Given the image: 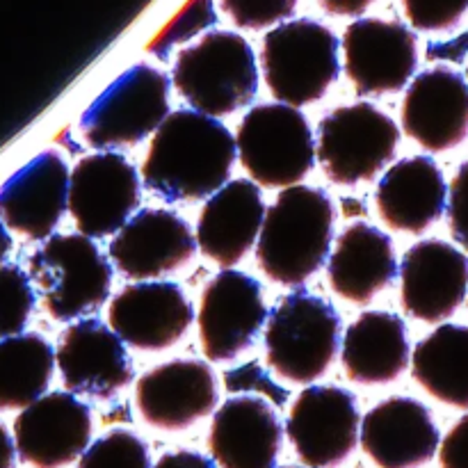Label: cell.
I'll return each instance as SVG.
<instances>
[{"label":"cell","instance_id":"8992f818","mask_svg":"<svg viewBox=\"0 0 468 468\" xmlns=\"http://www.w3.org/2000/svg\"><path fill=\"white\" fill-rule=\"evenodd\" d=\"M30 277L46 314L59 323L87 318L108 302L112 263L82 233H53L30 256Z\"/></svg>","mask_w":468,"mask_h":468},{"label":"cell","instance_id":"d6986e66","mask_svg":"<svg viewBox=\"0 0 468 468\" xmlns=\"http://www.w3.org/2000/svg\"><path fill=\"white\" fill-rule=\"evenodd\" d=\"M468 291V259L443 240H420L400 263V302L407 315L437 324L451 318Z\"/></svg>","mask_w":468,"mask_h":468},{"label":"cell","instance_id":"f1b7e54d","mask_svg":"<svg viewBox=\"0 0 468 468\" xmlns=\"http://www.w3.org/2000/svg\"><path fill=\"white\" fill-rule=\"evenodd\" d=\"M55 373V350L41 334L0 338V410H23L44 396Z\"/></svg>","mask_w":468,"mask_h":468},{"label":"cell","instance_id":"7402d4cb","mask_svg":"<svg viewBox=\"0 0 468 468\" xmlns=\"http://www.w3.org/2000/svg\"><path fill=\"white\" fill-rule=\"evenodd\" d=\"M439 428L423 402L393 396L361 420V448L379 468H419L439 451Z\"/></svg>","mask_w":468,"mask_h":468},{"label":"cell","instance_id":"8d00e7d4","mask_svg":"<svg viewBox=\"0 0 468 468\" xmlns=\"http://www.w3.org/2000/svg\"><path fill=\"white\" fill-rule=\"evenodd\" d=\"M320 9L332 16H361L368 12L378 0H315Z\"/></svg>","mask_w":468,"mask_h":468},{"label":"cell","instance_id":"74e56055","mask_svg":"<svg viewBox=\"0 0 468 468\" xmlns=\"http://www.w3.org/2000/svg\"><path fill=\"white\" fill-rule=\"evenodd\" d=\"M14 441L7 434L5 425L0 423V468H12L14 466Z\"/></svg>","mask_w":468,"mask_h":468},{"label":"cell","instance_id":"ffe728a7","mask_svg":"<svg viewBox=\"0 0 468 468\" xmlns=\"http://www.w3.org/2000/svg\"><path fill=\"white\" fill-rule=\"evenodd\" d=\"M402 131L432 154L460 146L468 135V85L462 73L434 67L410 82L402 99Z\"/></svg>","mask_w":468,"mask_h":468},{"label":"cell","instance_id":"5b68a950","mask_svg":"<svg viewBox=\"0 0 468 468\" xmlns=\"http://www.w3.org/2000/svg\"><path fill=\"white\" fill-rule=\"evenodd\" d=\"M265 361L282 379L314 384L332 368L341 346V318L327 300L295 291L265 318Z\"/></svg>","mask_w":468,"mask_h":468},{"label":"cell","instance_id":"e575fe53","mask_svg":"<svg viewBox=\"0 0 468 468\" xmlns=\"http://www.w3.org/2000/svg\"><path fill=\"white\" fill-rule=\"evenodd\" d=\"M441 468H468V414L462 416L446 434L439 451Z\"/></svg>","mask_w":468,"mask_h":468},{"label":"cell","instance_id":"cb8c5ba5","mask_svg":"<svg viewBox=\"0 0 468 468\" xmlns=\"http://www.w3.org/2000/svg\"><path fill=\"white\" fill-rule=\"evenodd\" d=\"M282 437L279 416L268 402L236 396L215 411L208 451L219 468H274Z\"/></svg>","mask_w":468,"mask_h":468},{"label":"cell","instance_id":"30bf717a","mask_svg":"<svg viewBox=\"0 0 468 468\" xmlns=\"http://www.w3.org/2000/svg\"><path fill=\"white\" fill-rule=\"evenodd\" d=\"M140 206V174L114 151L85 155L69 172L67 208L78 233L87 238L114 236Z\"/></svg>","mask_w":468,"mask_h":468},{"label":"cell","instance_id":"f35d334b","mask_svg":"<svg viewBox=\"0 0 468 468\" xmlns=\"http://www.w3.org/2000/svg\"><path fill=\"white\" fill-rule=\"evenodd\" d=\"M9 250H12V236H9L7 227H5L3 219H0V263L7 259Z\"/></svg>","mask_w":468,"mask_h":468},{"label":"cell","instance_id":"d6a6232c","mask_svg":"<svg viewBox=\"0 0 468 468\" xmlns=\"http://www.w3.org/2000/svg\"><path fill=\"white\" fill-rule=\"evenodd\" d=\"M402 12L420 32H443L460 26L468 14V0H402Z\"/></svg>","mask_w":468,"mask_h":468},{"label":"cell","instance_id":"9c48e42d","mask_svg":"<svg viewBox=\"0 0 468 468\" xmlns=\"http://www.w3.org/2000/svg\"><path fill=\"white\" fill-rule=\"evenodd\" d=\"M400 128L373 103H350L324 114L318 123L315 160L336 186L373 181L393 160Z\"/></svg>","mask_w":468,"mask_h":468},{"label":"cell","instance_id":"2e32d148","mask_svg":"<svg viewBox=\"0 0 468 468\" xmlns=\"http://www.w3.org/2000/svg\"><path fill=\"white\" fill-rule=\"evenodd\" d=\"M55 368L67 391L99 400L112 398L135 378L123 341L99 318H80L59 334Z\"/></svg>","mask_w":468,"mask_h":468},{"label":"cell","instance_id":"d4e9b609","mask_svg":"<svg viewBox=\"0 0 468 468\" xmlns=\"http://www.w3.org/2000/svg\"><path fill=\"white\" fill-rule=\"evenodd\" d=\"M448 186L430 155H410L384 172L375 187V206L393 231L423 233L446 210Z\"/></svg>","mask_w":468,"mask_h":468},{"label":"cell","instance_id":"9a60e30c","mask_svg":"<svg viewBox=\"0 0 468 468\" xmlns=\"http://www.w3.org/2000/svg\"><path fill=\"white\" fill-rule=\"evenodd\" d=\"M91 439V411L71 391L44 393L14 420V448L26 464L62 468L85 452Z\"/></svg>","mask_w":468,"mask_h":468},{"label":"cell","instance_id":"4316f807","mask_svg":"<svg viewBox=\"0 0 468 468\" xmlns=\"http://www.w3.org/2000/svg\"><path fill=\"white\" fill-rule=\"evenodd\" d=\"M405 320L391 311H364L347 324L341 364L347 378L361 387H384L400 378L410 364Z\"/></svg>","mask_w":468,"mask_h":468},{"label":"cell","instance_id":"4fadbf2b","mask_svg":"<svg viewBox=\"0 0 468 468\" xmlns=\"http://www.w3.org/2000/svg\"><path fill=\"white\" fill-rule=\"evenodd\" d=\"M356 400L341 387H306L295 398L286 432L306 468H334L359 441Z\"/></svg>","mask_w":468,"mask_h":468},{"label":"cell","instance_id":"603a6c76","mask_svg":"<svg viewBox=\"0 0 468 468\" xmlns=\"http://www.w3.org/2000/svg\"><path fill=\"white\" fill-rule=\"evenodd\" d=\"M265 204L251 178H231L206 199L197 222V247L222 268L240 263L256 245Z\"/></svg>","mask_w":468,"mask_h":468},{"label":"cell","instance_id":"ac0fdd59","mask_svg":"<svg viewBox=\"0 0 468 468\" xmlns=\"http://www.w3.org/2000/svg\"><path fill=\"white\" fill-rule=\"evenodd\" d=\"M218 379L206 361L172 359L135 382V407L158 430H186L206 419L218 405Z\"/></svg>","mask_w":468,"mask_h":468},{"label":"cell","instance_id":"836d02e7","mask_svg":"<svg viewBox=\"0 0 468 468\" xmlns=\"http://www.w3.org/2000/svg\"><path fill=\"white\" fill-rule=\"evenodd\" d=\"M448 227L457 245L468 251V160L455 172L448 187Z\"/></svg>","mask_w":468,"mask_h":468},{"label":"cell","instance_id":"4dcf8cb0","mask_svg":"<svg viewBox=\"0 0 468 468\" xmlns=\"http://www.w3.org/2000/svg\"><path fill=\"white\" fill-rule=\"evenodd\" d=\"M32 309L35 291L27 274L18 265L0 263V338L21 334Z\"/></svg>","mask_w":468,"mask_h":468},{"label":"cell","instance_id":"3957f363","mask_svg":"<svg viewBox=\"0 0 468 468\" xmlns=\"http://www.w3.org/2000/svg\"><path fill=\"white\" fill-rule=\"evenodd\" d=\"M259 59L250 41L233 30H210L178 50L172 82L197 112L229 117L259 94Z\"/></svg>","mask_w":468,"mask_h":468},{"label":"cell","instance_id":"8fae6325","mask_svg":"<svg viewBox=\"0 0 468 468\" xmlns=\"http://www.w3.org/2000/svg\"><path fill=\"white\" fill-rule=\"evenodd\" d=\"M419 67V41L400 21L356 16L343 32V69L361 96L405 90Z\"/></svg>","mask_w":468,"mask_h":468},{"label":"cell","instance_id":"e0dca14e","mask_svg":"<svg viewBox=\"0 0 468 468\" xmlns=\"http://www.w3.org/2000/svg\"><path fill=\"white\" fill-rule=\"evenodd\" d=\"M197 251L195 233L178 213L142 208L114 233L108 247L110 263L133 282H149L190 263Z\"/></svg>","mask_w":468,"mask_h":468},{"label":"cell","instance_id":"6da1fadb","mask_svg":"<svg viewBox=\"0 0 468 468\" xmlns=\"http://www.w3.org/2000/svg\"><path fill=\"white\" fill-rule=\"evenodd\" d=\"M236 137L218 117L174 110L151 135L142 181L167 204L206 201L231 176Z\"/></svg>","mask_w":468,"mask_h":468},{"label":"cell","instance_id":"ab89813d","mask_svg":"<svg viewBox=\"0 0 468 468\" xmlns=\"http://www.w3.org/2000/svg\"><path fill=\"white\" fill-rule=\"evenodd\" d=\"M282 468H302V466H282Z\"/></svg>","mask_w":468,"mask_h":468},{"label":"cell","instance_id":"60d3db41","mask_svg":"<svg viewBox=\"0 0 468 468\" xmlns=\"http://www.w3.org/2000/svg\"><path fill=\"white\" fill-rule=\"evenodd\" d=\"M466 76H468V69H466Z\"/></svg>","mask_w":468,"mask_h":468},{"label":"cell","instance_id":"52a82bcc","mask_svg":"<svg viewBox=\"0 0 468 468\" xmlns=\"http://www.w3.org/2000/svg\"><path fill=\"white\" fill-rule=\"evenodd\" d=\"M169 114V78L158 67L137 62L119 73L78 119L87 146L114 151L137 146Z\"/></svg>","mask_w":468,"mask_h":468},{"label":"cell","instance_id":"5bb4252c","mask_svg":"<svg viewBox=\"0 0 468 468\" xmlns=\"http://www.w3.org/2000/svg\"><path fill=\"white\" fill-rule=\"evenodd\" d=\"M195 309L174 282H137L110 300L108 324L123 346L140 352H163L176 346L190 329Z\"/></svg>","mask_w":468,"mask_h":468},{"label":"cell","instance_id":"d590c367","mask_svg":"<svg viewBox=\"0 0 468 468\" xmlns=\"http://www.w3.org/2000/svg\"><path fill=\"white\" fill-rule=\"evenodd\" d=\"M154 468H218V466H215V462H210L208 457L199 455V452L176 451L160 457Z\"/></svg>","mask_w":468,"mask_h":468},{"label":"cell","instance_id":"44dd1931","mask_svg":"<svg viewBox=\"0 0 468 468\" xmlns=\"http://www.w3.org/2000/svg\"><path fill=\"white\" fill-rule=\"evenodd\" d=\"M67 163L58 151H41L0 186V219L27 240H46L67 210Z\"/></svg>","mask_w":468,"mask_h":468},{"label":"cell","instance_id":"7a4b0ae2","mask_svg":"<svg viewBox=\"0 0 468 468\" xmlns=\"http://www.w3.org/2000/svg\"><path fill=\"white\" fill-rule=\"evenodd\" d=\"M334 204L320 187L288 186L265 208L256 240L261 272L282 286H302L329 259L334 242Z\"/></svg>","mask_w":468,"mask_h":468},{"label":"cell","instance_id":"83f0119b","mask_svg":"<svg viewBox=\"0 0 468 468\" xmlns=\"http://www.w3.org/2000/svg\"><path fill=\"white\" fill-rule=\"evenodd\" d=\"M411 375L443 405L468 410V327L439 324L416 343Z\"/></svg>","mask_w":468,"mask_h":468},{"label":"cell","instance_id":"277c9868","mask_svg":"<svg viewBox=\"0 0 468 468\" xmlns=\"http://www.w3.org/2000/svg\"><path fill=\"white\" fill-rule=\"evenodd\" d=\"M341 41L315 18H288L261 41V71L279 103L302 108L323 99L338 80Z\"/></svg>","mask_w":468,"mask_h":468},{"label":"cell","instance_id":"ba28073f","mask_svg":"<svg viewBox=\"0 0 468 468\" xmlns=\"http://www.w3.org/2000/svg\"><path fill=\"white\" fill-rule=\"evenodd\" d=\"M236 160L256 186H297L315 165V137L306 114L279 101L251 105L238 123Z\"/></svg>","mask_w":468,"mask_h":468},{"label":"cell","instance_id":"7c38bea8","mask_svg":"<svg viewBox=\"0 0 468 468\" xmlns=\"http://www.w3.org/2000/svg\"><path fill=\"white\" fill-rule=\"evenodd\" d=\"M265 318L268 306L259 279L240 270H222L201 292L197 314L201 352L215 364L236 359L254 346Z\"/></svg>","mask_w":468,"mask_h":468},{"label":"cell","instance_id":"1f68e13d","mask_svg":"<svg viewBox=\"0 0 468 468\" xmlns=\"http://www.w3.org/2000/svg\"><path fill=\"white\" fill-rule=\"evenodd\" d=\"M224 16L242 30H270L295 14L300 0H218Z\"/></svg>","mask_w":468,"mask_h":468},{"label":"cell","instance_id":"484cf974","mask_svg":"<svg viewBox=\"0 0 468 468\" xmlns=\"http://www.w3.org/2000/svg\"><path fill=\"white\" fill-rule=\"evenodd\" d=\"M396 274L398 261L391 238L373 224H350L329 251L327 282L341 300L368 304Z\"/></svg>","mask_w":468,"mask_h":468},{"label":"cell","instance_id":"f546056e","mask_svg":"<svg viewBox=\"0 0 468 468\" xmlns=\"http://www.w3.org/2000/svg\"><path fill=\"white\" fill-rule=\"evenodd\" d=\"M78 468H151L149 448L126 430H112L85 448Z\"/></svg>","mask_w":468,"mask_h":468}]
</instances>
